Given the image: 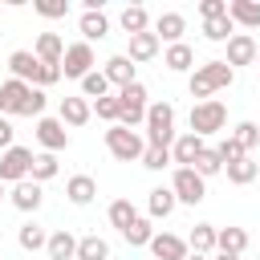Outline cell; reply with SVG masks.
<instances>
[{
	"instance_id": "1",
	"label": "cell",
	"mask_w": 260,
	"mask_h": 260,
	"mask_svg": "<svg viewBox=\"0 0 260 260\" xmlns=\"http://www.w3.org/2000/svg\"><path fill=\"white\" fill-rule=\"evenodd\" d=\"M232 81H236V69H232L228 61H203V65H195V73L187 77V89H191L195 102H211V93L228 89Z\"/></svg>"
},
{
	"instance_id": "2",
	"label": "cell",
	"mask_w": 260,
	"mask_h": 260,
	"mask_svg": "<svg viewBox=\"0 0 260 260\" xmlns=\"http://www.w3.org/2000/svg\"><path fill=\"white\" fill-rule=\"evenodd\" d=\"M175 106L171 102H150L146 110V146H162L171 150L175 146Z\"/></svg>"
},
{
	"instance_id": "3",
	"label": "cell",
	"mask_w": 260,
	"mask_h": 260,
	"mask_svg": "<svg viewBox=\"0 0 260 260\" xmlns=\"http://www.w3.org/2000/svg\"><path fill=\"white\" fill-rule=\"evenodd\" d=\"M106 150H110L118 162H142V154H146V138H142L138 130L110 126V130H106Z\"/></svg>"
},
{
	"instance_id": "4",
	"label": "cell",
	"mask_w": 260,
	"mask_h": 260,
	"mask_svg": "<svg viewBox=\"0 0 260 260\" xmlns=\"http://www.w3.org/2000/svg\"><path fill=\"white\" fill-rule=\"evenodd\" d=\"M118 106H122L118 126H126V130L146 126V110H150V102H146V85H142V81H134V85L118 89Z\"/></svg>"
},
{
	"instance_id": "5",
	"label": "cell",
	"mask_w": 260,
	"mask_h": 260,
	"mask_svg": "<svg viewBox=\"0 0 260 260\" xmlns=\"http://www.w3.org/2000/svg\"><path fill=\"white\" fill-rule=\"evenodd\" d=\"M223 126H228V106H223L219 98L195 102V106H191V134L207 138V134H219Z\"/></svg>"
},
{
	"instance_id": "6",
	"label": "cell",
	"mask_w": 260,
	"mask_h": 260,
	"mask_svg": "<svg viewBox=\"0 0 260 260\" xmlns=\"http://www.w3.org/2000/svg\"><path fill=\"white\" fill-rule=\"evenodd\" d=\"M171 191H175V199H179V203L195 207V203H203V199H207V179H199L191 167H175V175H171Z\"/></svg>"
},
{
	"instance_id": "7",
	"label": "cell",
	"mask_w": 260,
	"mask_h": 260,
	"mask_svg": "<svg viewBox=\"0 0 260 260\" xmlns=\"http://www.w3.org/2000/svg\"><path fill=\"white\" fill-rule=\"evenodd\" d=\"M28 171H32V150H28V146H12V150L0 154V183H4V187H8V183H12V187L24 183Z\"/></svg>"
},
{
	"instance_id": "8",
	"label": "cell",
	"mask_w": 260,
	"mask_h": 260,
	"mask_svg": "<svg viewBox=\"0 0 260 260\" xmlns=\"http://www.w3.org/2000/svg\"><path fill=\"white\" fill-rule=\"evenodd\" d=\"M61 73H65V77H73V81L89 77V73H93V45H85V41H73V45H65Z\"/></svg>"
},
{
	"instance_id": "9",
	"label": "cell",
	"mask_w": 260,
	"mask_h": 260,
	"mask_svg": "<svg viewBox=\"0 0 260 260\" xmlns=\"http://www.w3.org/2000/svg\"><path fill=\"white\" fill-rule=\"evenodd\" d=\"M28 81H16V77H8V81H0V118H16V114H24V102H28Z\"/></svg>"
},
{
	"instance_id": "10",
	"label": "cell",
	"mask_w": 260,
	"mask_h": 260,
	"mask_svg": "<svg viewBox=\"0 0 260 260\" xmlns=\"http://www.w3.org/2000/svg\"><path fill=\"white\" fill-rule=\"evenodd\" d=\"M37 142H41V150H49V154L65 150V146H69L65 122H61V118H37Z\"/></svg>"
},
{
	"instance_id": "11",
	"label": "cell",
	"mask_w": 260,
	"mask_h": 260,
	"mask_svg": "<svg viewBox=\"0 0 260 260\" xmlns=\"http://www.w3.org/2000/svg\"><path fill=\"white\" fill-rule=\"evenodd\" d=\"M150 256H154V260H187V256H191L187 236H175V232H154V240H150Z\"/></svg>"
},
{
	"instance_id": "12",
	"label": "cell",
	"mask_w": 260,
	"mask_h": 260,
	"mask_svg": "<svg viewBox=\"0 0 260 260\" xmlns=\"http://www.w3.org/2000/svg\"><path fill=\"white\" fill-rule=\"evenodd\" d=\"M8 199H12V207H16V211L37 215V211H41V203H45V191H41V183L24 179V183H16V187L8 191Z\"/></svg>"
},
{
	"instance_id": "13",
	"label": "cell",
	"mask_w": 260,
	"mask_h": 260,
	"mask_svg": "<svg viewBox=\"0 0 260 260\" xmlns=\"http://www.w3.org/2000/svg\"><path fill=\"white\" fill-rule=\"evenodd\" d=\"M57 118L65 122V126H85L89 118H93V106L81 98V93H69V98H61V106H57Z\"/></svg>"
},
{
	"instance_id": "14",
	"label": "cell",
	"mask_w": 260,
	"mask_h": 260,
	"mask_svg": "<svg viewBox=\"0 0 260 260\" xmlns=\"http://www.w3.org/2000/svg\"><path fill=\"white\" fill-rule=\"evenodd\" d=\"M207 150V138H199V134H179L175 138V146H171V158H175V167H195V158Z\"/></svg>"
},
{
	"instance_id": "15",
	"label": "cell",
	"mask_w": 260,
	"mask_h": 260,
	"mask_svg": "<svg viewBox=\"0 0 260 260\" xmlns=\"http://www.w3.org/2000/svg\"><path fill=\"white\" fill-rule=\"evenodd\" d=\"M8 69H12L16 81H28V85H37V77H41V61H37L32 49H16V53H8Z\"/></svg>"
},
{
	"instance_id": "16",
	"label": "cell",
	"mask_w": 260,
	"mask_h": 260,
	"mask_svg": "<svg viewBox=\"0 0 260 260\" xmlns=\"http://www.w3.org/2000/svg\"><path fill=\"white\" fill-rule=\"evenodd\" d=\"M65 199H69L73 207H89V203L98 199V179H93V175H73V179H65Z\"/></svg>"
},
{
	"instance_id": "17",
	"label": "cell",
	"mask_w": 260,
	"mask_h": 260,
	"mask_svg": "<svg viewBox=\"0 0 260 260\" xmlns=\"http://www.w3.org/2000/svg\"><path fill=\"white\" fill-rule=\"evenodd\" d=\"M183 32H187V16L183 12H158V20H154V37L158 41L183 45Z\"/></svg>"
},
{
	"instance_id": "18",
	"label": "cell",
	"mask_w": 260,
	"mask_h": 260,
	"mask_svg": "<svg viewBox=\"0 0 260 260\" xmlns=\"http://www.w3.org/2000/svg\"><path fill=\"white\" fill-rule=\"evenodd\" d=\"M256 53H260V45H256L248 32H236V37L228 41V57H223V61H228L232 69H236V65H256Z\"/></svg>"
},
{
	"instance_id": "19",
	"label": "cell",
	"mask_w": 260,
	"mask_h": 260,
	"mask_svg": "<svg viewBox=\"0 0 260 260\" xmlns=\"http://www.w3.org/2000/svg\"><path fill=\"white\" fill-rule=\"evenodd\" d=\"M134 69H138V65H134V61H130L126 53H114V57L106 61V69H102V73L110 77V85L126 89V85H134V81H138V77H134Z\"/></svg>"
},
{
	"instance_id": "20",
	"label": "cell",
	"mask_w": 260,
	"mask_h": 260,
	"mask_svg": "<svg viewBox=\"0 0 260 260\" xmlns=\"http://www.w3.org/2000/svg\"><path fill=\"white\" fill-rule=\"evenodd\" d=\"M32 53H37L41 65H61V57H65V41H61L57 32H41L37 45H32Z\"/></svg>"
},
{
	"instance_id": "21",
	"label": "cell",
	"mask_w": 260,
	"mask_h": 260,
	"mask_svg": "<svg viewBox=\"0 0 260 260\" xmlns=\"http://www.w3.org/2000/svg\"><path fill=\"white\" fill-rule=\"evenodd\" d=\"M228 16L240 28H260V0H228Z\"/></svg>"
},
{
	"instance_id": "22",
	"label": "cell",
	"mask_w": 260,
	"mask_h": 260,
	"mask_svg": "<svg viewBox=\"0 0 260 260\" xmlns=\"http://www.w3.org/2000/svg\"><path fill=\"white\" fill-rule=\"evenodd\" d=\"M77 28H81V41H85V45H93V41L110 37V16H106V12H81Z\"/></svg>"
},
{
	"instance_id": "23",
	"label": "cell",
	"mask_w": 260,
	"mask_h": 260,
	"mask_svg": "<svg viewBox=\"0 0 260 260\" xmlns=\"http://www.w3.org/2000/svg\"><path fill=\"white\" fill-rule=\"evenodd\" d=\"M158 37L154 32H138V37H130V49H126V57L134 61V65H142V61H154L158 57Z\"/></svg>"
},
{
	"instance_id": "24",
	"label": "cell",
	"mask_w": 260,
	"mask_h": 260,
	"mask_svg": "<svg viewBox=\"0 0 260 260\" xmlns=\"http://www.w3.org/2000/svg\"><path fill=\"white\" fill-rule=\"evenodd\" d=\"M16 244H20L28 256H37L41 248H49V232H45L37 219H28V223H20V232H16Z\"/></svg>"
},
{
	"instance_id": "25",
	"label": "cell",
	"mask_w": 260,
	"mask_h": 260,
	"mask_svg": "<svg viewBox=\"0 0 260 260\" xmlns=\"http://www.w3.org/2000/svg\"><path fill=\"white\" fill-rule=\"evenodd\" d=\"M244 248H248V232H244V228H219V232H215V252H223V256H244Z\"/></svg>"
},
{
	"instance_id": "26",
	"label": "cell",
	"mask_w": 260,
	"mask_h": 260,
	"mask_svg": "<svg viewBox=\"0 0 260 260\" xmlns=\"http://www.w3.org/2000/svg\"><path fill=\"white\" fill-rule=\"evenodd\" d=\"M49 260H77V236L73 232H49Z\"/></svg>"
},
{
	"instance_id": "27",
	"label": "cell",
	"mask_w": 260,
	"mask_h": 260,
	"mask_svg": "<svg viewBox=\"0 0 260 260\" xmlns=\"http://www.w3.org/2000/svg\"><path fill=\"white\" fill-rule=\"evenodd\" d=\"M118 24L126 28V37L150 32V12H146L142 4H126V8H122V16H118Z\"/></svg>"
},
{
	"instance_id": "28",
	"label": "cell",
	"mask_w": 260,
	"mask_h": 260,
	"mask_svg": "<svg viewBox=\"0 0 260 260\" xmlns=\"http://www.w3.org/2000/svg\"><path fill=\"white\" fill-rule=\"evenodd\" d=\"M162 65H167L171 73H191V65H195V49H191L187 41H183V45H167Z\"/></svg>"
},
{
	"instance_id": "29",
	"label": "cell",
	"mask_w": 260,
	"mask_h": 260,
	"mask_svg": "<svg viewBox=\"0 0 260 260\" xmlns=\"http://www.w3.org/2000/svg\"><path fill=\"white\" fill-rule=\"evenodd\" d=\"M175 207H179V199H175V191H171V187H154V191H150V199H146L150 219H167Z\"/></svg>"
},
{
	"instance_id": "30",
	"label": "cell",
	"mask_w": 260,
	"mask_h": 260,
	"mask_svg": "<svg viewBox=\"0 0 260 260\" xmlns=\"http://www.w3.org/2000/svg\"><path fill=\"white\" fill-rule=\"evenodd\" d=\"M215 232H219L215 223H195L191 236H187V248L199 252V256H211V252H215Z\"/></svg>"
},
{
	"instance_id": "31",
	"label": "cell",
	"mask_w": 260,
	"mask_h": 260,
	"mask_svg": "<svg viewBox=\"0 0 260 260\" xmlns=\"http://www.w3.org/2000/svg\"><path fill=\"white\" fill-rule=\"evenodd\" d=\"M122 240H126L130 248H150V240H154V223H150V215H138V219L122 232Z\"/></svg>"
},
{
	"instance_id": "32",
	"label": "cell",
	"mask_w": 260,
	"mask_h": 260,
	"mask_svg": "<svg viewBox=\"0 0 260 260\" xmlns=\"http://www.w3.org/2000/svg\"><path fill=\"white\" fill-rule=\"evenodd\" d=\"M228 171V183H236V187H248V183H256V175H260V162L248 154V158H240V162H232V167H223Z\"/></svg>"
},
{
	"instance_id": "33",
	"label": "cell",
	"mask_w": 260,
	"mask_h": 260,
	"mask_svg": "<svg viewBox=\"0 0 260 260\" xmlns=\"http://www.w3.org/2000/svg\"><path fill=\"white\" fill-rule=\"evenodd\" d=\"M61 171V162H57V154H49V150H41V154H32V171H28V179L32 183H49L53 175Z\"/></svg>"
},
{
	"instance_id": "34",
	"label": "cell",
	"mask_w": 260,
	"mask_h": 260,
	"mask_svg": "<svg viewBox=\"0 0 260 260\" xmlns=\"http://www.w3.org/2000/svg\"><path fill=\"white\" fill-rule=\"evenodd\" d=\"M203 37H207V41H215V45H228V41L236 37V24H232V16H215V20H203Z\"/></svg>"
},
{
	"instance_id": "35",
	"label": "cell",
	"mask_w": 260,
	"mask_h": 260,
	"mask_svg": "<svg viewBox=\"0 0 260 260\" xmlns=\"http://www.w3.org/2000/svg\"><path fill=\"white\" fill-rule=\"evenodd\" d=\"M106 215H110V223H114V228H118V232H126V228H130V223H134V219H138V207H134V203H130V199H114V203H110V211H106Z\"/></svg>"
},
{
	"instance_id": "36",
	"label": "cell",
	"mask_w": 260,
	"mask_h": 260,
	"mask_svg": "<svg viewBox=\"0 0 260 260\" xmlns=\"http://www.w3.org/2000/svg\"><path fill=\"white\" fill-rule=\"evenodd\" d=\"M77 260H110V244L102 236H81L77 240Z\"/></svg>"
},
{
	"instance_id": "37",
	"label": "cell",
	"mask_w": 260,
	"mask_h": 260,
	"mask_svg": "<svg viewBox=\"0 0 260 260\" xmlns=\"http://www.w3.org/2000/svg\"><path fill=\"white\" fill-rule=\"evenodd\" d=\"M81 98H85V102H89V98H93V102H98V98H110V77H106L102 69H93L89 77H81Z\"/></svg>"
},
{
	"instance_id": "38",
	"label": "cell",
	"mask_w": 260,
	"mask_h": 260,
	"mask_svg": "<svg viewBox=\"0 0 260 260\" xmlns=\"http://www.w3.org/2000/svg\"><path fill=\"white\" fill-rule=\"evenodd\" d=\"M232 138L244 146V154H252V150H256V142H260V126H256V122H240V126L232 130Z\"/></svg>"
},
{
	"instance_id": "39",
	"label": "cell",
	"mask_w": 260,
	"mask_h": 260,
	"mask_svg": "<svg viewBox=\"0 0 260 260\" xmlns=\"http://www.w3.org/2000/svg\"><path fill=\"white\" fill-rule=\"evenodd\" d=\"M191 171H195L199 179H211V175H219V171H223V162H219V154H215V150L207 146V150H203V154L195 158V167H191Z\"/></svg>"
},
{
	"instance_id": "40",
	"label": "cell",
	"mask_w": 260,
	"mask_h": 260,
	"mask_svg": "<svg viewBox=\"0 0 260 260\" xmlns=\"http://www.w3.org/2000/svg\"><path fill=\"white\" fill-rule=\"evenodd\" d=\"M93 114H98L102 122H110V126H118V118H122V106H118V93H114V98H98V102H93Z\"/></svg>"
},
{
	"instance_id": "41",
	"label": "cell",
	"mask_w": 260,
	"mask_h": 260,
	"mask_svg": "<svg viewBox=\"0 0 260 260\" xmlns=\"http://www.w3.org/2000/svg\"><path fill=\"white\" fill-rule=\"evenodd\" d=\"M45 106H49V93L41 85L28 89V102H24V118H45Z\"/></svg>"
},
{
	"instance_id": "42",
	"label": "cell",
	"mask_w": 260,
	"mask_h": 260,
	"mask_svg": "<svg viewBox=\"0 0 260 260\" xmlns=\"http://www.w3.org/2000/svg\"><path fill=\"white\" fill-rule=\"evenodd\" d=\"M215 154H219V162H223V167H232V162H240V158H248V154H244V146H240V142H236L232 134H228V138H223V142L215 146Z\"/></svg>"
},
{
	"instance_id": "43",
	"label": "cell",
	"mask_w": 260,
	"mask_h": 260,
	"mask_svg": "<svg viewBox=\"0 0 260 260\" xmlns=\"http://www.w3.org/2000/svg\"><path fill=\"white\" fill-rule=\"evenodd\" d=\"M175 158H171V150H162V146H146V154H142V167L146 171H167Z\"/></svg>"
},
{
	"instance_id": "44",
	"label": "cell",
	"mask_w": 260,
	"mask_h": 260,
	"mask_svg": "<svg viewBox=\"0 0 260 260\" xmlns=\"http://www.w3.org/2000/svg\"><path fill=\"white\" fill-rule=\"evenodd\" d=\"M37 12L45 20H61V16H69V0H37Z\"/></svg>"
},
{
	"instance_id": "45",
	"label": "cell",
	"mask_w": 260,
	"mask_h": 260,
	"mask_svg": "<svg viewBox=\"0 0 260 260\" xmlns=\"http://www.w3.org/2000/svg\"><path fill=\"white\" fill-rule=\"evenodd\" d=\"M199 16H203V20L228 16V0H199Z\"/></svg>"
},
{
	"instance_id": "46",
	"label": "cell",
	"mask_w": 260,
	"mask_h": 260,
	"mask_svg": "<svg viewBox=\"0 0 260 260\" xmlns=\"http://www.w3.org/2000/svg\"><path fill=\"white\" fill-rule=\"evenodd\" d=\"M65 73H61V65H41V77H37V85L41 89H49V85H57Z\"/></svg>"
},
{
	"instance_id": "47",
	"label": "cell",
	"mask_w": 260,
	"mask_h": 260,
	"mask_svg": "<svg viewBox=\"0 0 260 260\" xmlns=\"http://www.w3.org/2000/svg\"><path fill=\"white\" fill-rule=\"evenodd\" d=\"M12 138H16V130H12V122H8V118H0V154H4V150H12V146H16V142H12Z\"/></svg>"
},
{
	"instance_id": "48",
	"label": "cell",
	"mask_w": 260,
	"mask_h": 260,
	"mask_svg": "<svg viewBox=\"0 0 260 260\" xmlns=\"http://www.w3.org/2000/svg\"><path fill=\"white\" fill-rule=\"evenodd\" d=\"M187 260H211V256H199V252H191V256H187Z\"/></svg>"
},
{
	"instance_id": "49",
	"label": "cell",
	"mask_w": 260,
	"mask_h": 260,
	"mask_svg": "<svg viewBox=\"0 0 260 260\" xmlns=\"http://www.w3.org/2000/svg\"><path fill=\"white\" fill-rule=\"evenodd\" d=\"M215 260H240V256H223V252H219V256H215Z\"/></svg>"
},
{
	"instance_id": "50",
	"label": "cell",
	"mask_w": 260,
	"mask_h": 260,
	"mask_svg": "<svg viewBox=\"0 0 260 260\" xmlns=\"http://www.w3.org/2000/svg\"><path fill=\"white\" fill-rule=\"evenodd\" d=\"M4 195H8V191H4V183H0V199H4Z\"/></svg>"
},
{
	"instance_id": "51",
	"label": "cell",
	"mask_w": 260,
	"mask_h": 260,
	"mask_svg": "<svg viewBox=\"0 0 260 260\" xmlns=\"http://www.w3.org/2000/svg\"><path fill=\"white\" fill-rule=\"evenodd\" d=\"M256 65H260V53H256Z\"/></svg>"
}]
</instances>
